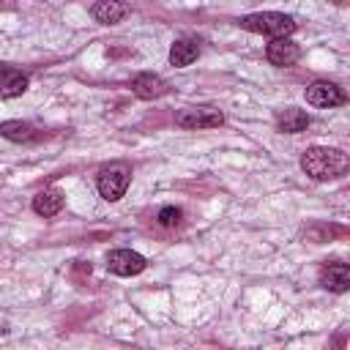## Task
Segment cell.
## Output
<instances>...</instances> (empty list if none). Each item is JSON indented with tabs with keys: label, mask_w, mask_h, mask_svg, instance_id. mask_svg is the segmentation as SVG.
Returning <instances> with one entry per match:
<instances>
[{
	"label": "cell",
	"mask_w": 350,
	"mask_h": 350,
	"mask_svg": "<svg viewBox=\"0 0 350 350\" xmlns=\"http://www.w3.org/2000/svg\"><path fill=\"white\" fill-rule=\"evenodd\" d=\"M347 164H350V161H347V156H345L339 148H320V145H314V148L304 150V156H301L304 172H306L309 178H314V180L339 178V175L347 172Z\"/></svg>",
	"instance_id": "6da1fadb"
},
{
	"label": "cell",
	"mask_w": 350,
	"mask_h": 350,
	"mask_svg": "<svg viewBox=\"0 0 350 350\" xmlns=\"http://www.w3.org/2000/svg\"><path fill=\"white\" fill-rule=\"evenodd\" d=\"M241 27L252 30V33H262L271 38H287L295 30L293 16L287 14H276V11H260V14H249L241 19Z\"/></svg>",
	"instance_id": "7a4b0ae2"
},
{
	"label": "cell",
	"mask_w": 350,
	"mask_h": 350,
	"mask_svg": "<svg viewBox=\"0 0 350 350\" xmlns=\"http://www.w3.org/2000/svg\"><path fill=\"white\" fill-rule=\"evenodd\" d=\"M129 180H131V172L126 164H112V167H104L98 172V194L107 200V202H115L126 194L129 189Z\"/></svg>",
	"instance_id": "3957f363"
},
{
	"label": "cell",
	"mask_w": 350,
	"mask_h": 350,
	"mask_svg": "<svg viewBox=\"0 0 350 350\" xmlns=\"http://www.w3.org/2000/svg\"><path fill=\"white\" fill-rule=\"evenodd\" d=\"M175 123L180 129H213L224 123V115L213 107H189L175 115Z\"/></svg>",
	"instance_id": "277c9868"
},
{
	"label": "cell",
	"mask_w": 350,
	"mask_h": 350,
	"mask_svg": "<svg viewBox=\"0 0 350 350\" xmlns=\"http://www.w3.org/2000/svg\"><path fill=\"white\" fill-rule=\"evenodd\" d=\"M145 265H148L145 257L131 252V249H115L107 254V268L118 276H137L145 271Z\"/></svg>",
	"instance_id": "5b68a950"
},
{
	"label": "cell",
	"mask_w": 350,
	"mask_h": 350,
	"mask_svg": "<svg viewBox=\"0 0 350 350\" xmlns=\"http://www.w3.org/2000/svg\"><path fill=\"white\" fill-rule=\"evenodd\" d=\"M306 101L312 107H339V104H345V93L334 82L320 79V82H312L306 88Z\"/></svg>",
	"instance_id": "8992f818"
},
{
	"label": "cell",
	"mask_w": 350,
	"mask_h": 350,
	"mask_svg": "<svg viewBox=\"0 0 350 350\" xmlns=\"http://www.w3.org/2000/svg\"><path fill=\"white\" fill-rule=\"evenodd\" d=\"M320 284L334 293H345L350 287V268L347 262H325L320 268Z\"/></svg>",
	"instance_id": "52a82bcc"
},
{
	"label": "cell",
	"mask_w": 350,
	"mask_h": 350,
	"mask_svg": "<svg viewBox=\"0 0 350 350\" xmlns=\"http://www.w3.org/2000/svg\"><path fill=\"white\" fill-rule=\"evenodd\" d=\"M265 57H268V63H273V66H293L298 57H301V49H298V44H293L290 38H273L271 44H268V49H265Z\"/></svg>",
	"instance_id": "ba28073f"
},
{
	"label": "cell",
	"mask_w": 350,
	"mask_h": 350,
	"mask_svg": "<svg viewBox=\"0 0 350 350\" xmlns=\"http://www.w3.org/2000/svg\"><path fill=\"white\" fill-rule=\"evenodd\" d=\"M27 90V74L14 66H0V98H14Z\"/></svg>",
	"instance_id": "9c48e42d"
},
{
	"label": "cell",
	"mask_w": 350,
	"mask_h": 350,
	"mask_svg": "<svg viewBox=\"0 0 350 350\" xmlns=\"http://www.w3.org/2000/svg\"><path fill=\"white\" fill-rule=\"evenodd\" d=\"M126 11H129V8H126L120 0H98V3H93V8H90L93 19L101 22V25H118V22L126 16Z\"/></svg>",
	"instance_id": "30bf717a"
},
{
	"label": "cell",
	"mask_w": 350,
	"mask_h": 350,
	"mask_svg": "<svg viewBox=\"0 0 350 350\" xmlns=\"http://www.w3.org/2000/svg\"><path fill=\"white\" fill-rule=\"evenodd\" d=\"M63 202H66V197L60 189H44L33 197V211L38 216H55V213H60Z\"/></svg>",
	"instance_id": "8fae6325"
},
{
	"label": "cell",
	"mask_w": 350,
	"mask_h": 350,
	"mask_svg": "<svg viewBox=\"0 0 350 350\" xmlns=\"http://www.w3.org/2000/svg\"><path fill=\"white\" fill-rule=\"evenodd\" d=\"M197 55H200L197 41H191V38H178V41L172 44V49H170V63H172L175 68H183V66H191V63L197 60Z\"/></svg>",
	"instance_id": "7c38bea8"
},
{
	"label": "cell",
	"mask_w": 350,
	"mask_h": 350,
	"mask_svg": "<svg viewBox=\"0 0 350 350\" xmlns=\"http://www.w3.org/2000/svg\"><path fill=\"white\" fill-rule=\"evenodd\" d=\"M131 90H134L139 98H156V96H161V93L167 90V85H164V79L156 77V74H137V77L131 79Z\"/></svg>",
	"instance_id": "4fadbf2b"
},
{
	"label": "cell",
	"mask_w": 350,
	"mask_h": 350,
	"mask_svg": "<svg viewBox=\"0 0 350 350\" xmlns=\"http://www.w3.org/2000/svg\"><path fill=\"white\" fill-rule=\"evenodd\" d=\"M276 126H279V131H284V134H298V131H304V129L309 126V115H306L304 109L287 107V109H282V112L276 115Z\"/></svg>",
	"instance_id": "5bb4252c"
},
{
	"label": "cell",
	"mask_w": 350,
	"mask_h": 350,
	"mask_svg": "<svg viewBox=\"0 0 350 350\" xmlns=\"http://www.w3.org/2000/svg\"><path fill=\"white\" fill-rule=\"evenodd\" d=\"M0 137H5L11 142H30V139H36V129L25 120H5V123H0Z\"/></svg>",
	"instance_id": "9a60e30c"
},
{
	"label": "cell",
	"mask_w": 350,
	"mask_h": 350,
	"mask_svg": "<svg viewBox=\"0 0 350 350\" xmlns=\"http://www.w3.org/2000/svg\"><path fill=\"white\" fill-rule=\"evenodd\" d=\"M180 208H172V205H167V208H161L159 211V224L161 227H175L178 221H180Z\"/></svg>",
	"instance_id": "2e32d148"
}]
</instances>
